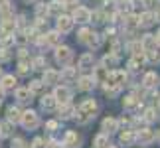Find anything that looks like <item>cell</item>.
<instances>
[{
  "label": "cell",
  "instance_id": "obj_14",
  "mask_svg": "<svg viewBox=\"0 0 160 148\" xmlns=\"http://www.w3.org/2000/svg\"><path fill=\"white\" fill-rule=\"evenodd\" d=\"M95 87V77H81L79 79V89L81 91H91Z\"/></svg>",
  "mask_w": 160,
  "mask_h": 148
},
{
  "label": "cell",
  "instance_id": "obj_29",
  "mask_svg": "<svg viewBox=\"0 0 160 148\" xmlns=\"http://www.w3.org/2000/svg\"><path fill=\"white\" fill-rule=\"evenodd\" d=\"M140 65H142V57H138V55H134V57L128 61V67H131V71H138Z\"/></svg>",
  "mask_w": 160,
  "mask_h": 148
},
{
  "label": "cell",
  "instance_id": "obj_50",
  "mask_svg": "<svg viewBox=\"0 0 160 148\" xmlns=\"http://www.w3.org/2000/svg\"><path fill=\"white\" fill-rule=\"evenodd\" d=\"M2 97H4V89H0V101H2Z\"/></svg>",
  "mask_w": 160,
  "mask_h": 148
},
{
  "label": "cell",
  "instance_id": "obj_31",
  "mask_svg": "<svg viewBox=\"0 0 160 148\" xmlns=\"http://www.w3.org/2000/svg\"><path fill=\"white\" fill-rule=\"evenodd\" d=\"M52 12V14H59L61 10H63V2H59V0H53V2H50V8H48Z\"/></svg>",
  "mask_w": 160,
  "mask_h": 148
},
{
  "label": "cell",
  "instance_id": "obj_27",
  "mask_svg": "<svg viewBox=\"0 0 160 148\" xmlns=\"http://www.w3.org/2000/svg\"><path fill=\"white\" fill-rule=\"evenodd\" d=\"M20 116H22V113L16 107H10L8 109V121L10 122H18V121H20Z\"/></svg>",
  "mask_w": 160,
  "mask_h": 148
},
{
  "label": "cell",
  "instance_id": "obj_4",
  "mask_svg": "<svg viewBox=\"0 0 160 148\" xmlns=\"http://www.w3.org/2000/svg\"><path fill=\"white\" fill-rule=\"evenodd\" d=\"M73 18H69V16H59L58 18V32H63V34H67V32H71V28H73Z\"/></svg>",
  "mask_w": 160,
  "mask_h": 148
},
{
  "label": "cell",
  "instance_id": "obj_36",
  "mask_svg": "<svg viewBox=\"0 0 160 148\" xmlns=\"http://www.w3.org/2000/svg\"><path fill=\"white\" fill-rule=\"evenodd\" d=\"M10 131H12V126H10V121H8V122H2V125H0V134H2V136H8V134H10Z\"/></svg>",
  "mask_w": 160,
  "mask_h": 148
},
{
  "label": "cell",
  "instance_id": "obj_55",
  "mask_svg": "<svg viewBox=\"0 0 160 148\" xmlns=\"http://www.w3.org/2000/svg\"><path fill=\"white\" fill-rule=\"evenodd\" d=\"M0 73H2V67H0Z\"/></svg>",
  "mask_w": 160,
  "mask_h": 148
},
{
  "label": "cell",
  "instance_id": "obj_21",
  "mask_svg": "<svg viewBox=\"0 0 160 148\" xmlns=\"http://www.w3.org/2000/svg\"><path fill=\"white\" fill-rule=\"evenodd\" d=\"M138 24H140V26H144V28L152 26V24H154V14H150V12H144V14L138 18Z\"/></svg>",
  "mask_w": 160,
  "mask_h": 148
},
{
  "label": "cell",
  "instance_id": "obj_49",
  "mask_svg": "<svg viewBox=\"0 0 160 148\" xmlns=\"http://www.w3.org/2000/svg\"><path fill=\"white\" fill-rule=\"evenodd\" d=\"M154 20H156V22H160V10L156 12V16H154Z\"/></svg>",
  "mask_w": 160,
  "mask_h": 148
},
{
  "label": "cell",
  "instance_id": "obj_3",
  "mask_svg": "<svg viewBox=\"0 0 160 148\" xmlns=\"http://www.w3.org/2000/svg\"><path fill=\"white\" fill-rule=\"evenodd\" d=\"M20 121H22V125L26 126L28 131H32V128H36L40 125V119H38V115H36L34 111H26V113H22Z\"/></svg>",
  "mask_w": 160,
  "mask_h": 148
},
{
  "label": "cell",
  "instance_id": "obj_28",
  "mask_svg": "<svg viewBox=\"0 0 160 148\" xmlns=\"http://www.w3.org/2000/svg\"><path fill=\"white\" fill-rule=\"evenodd\" d=\"M91 36H93V32H91L89 28H83L81 32H79V42H81V44H89Z\"/></svg>",
  "mask_w": 160,
  "mask_h": 148
},
{
  "label": "cell",
  "instance_id": "obj_24",
  "mask_svg": "<svg viewBox=\"0 0 160 148\" xmlns=\"http://www.w3.org/2000/svg\"><path fill=\"white\" fill-rule=\"evenodd\" d=\"M42 107H44L46 111H52L55 107V97L53 95H46L44 99H42Z\"/></svg>",
  "mask_w": 160,
  "mask_h": 148
},
{
  "label": "cell",
  "instance_id": "obj_9",
  "mask_svg": "<svg viewBox=\"0 0 160 148\" xmlns=\"http://www.w3.org/2000/svg\"><path fill=\"white\" fill-rule=\"evenodd\" d=\"M156 36H152V34H146L142 42H140V46H142V52H150V49H156Z\"/></svg>",
  "mask_w": 160,
  "mask_h": 148
},
{
  "label": "cell",
  "instance_id": "obj_2",
  "mask_svg": "<svg viewBox=\"0 0 160 148\" xmlns=\"http://www.w3.org/2000/svg\"><path fill=\"white\" fill-rule=\"evenodd\" d=\"M125 79H127V75L122 71H109L105 75V83L111 85V87H122V85H125Z\"/></svg>",
  "mask_w": 160,
  "mask_h": 148
},
{
  "label": "cell",
  "instance_id": "obj_37",
  "mask_svg": "<svg viewBox=\"0 0 160 148\" xmlns=\"http://www.w3.org/2000/svg\"><path fill=\"white\" fill-rule=\"evenodd\" d=\"M32 67H34V69H44V67H46V59L44 57H36Z\"/></svg>",
  "mask_w": 160,
  "mask_h": 148
},
{
  "label": "cell",
  "instance_id": "obj_18",
  "mask_svg": "<svg viewBox=\"0 0 160 148\" xmlns=\"http://www.w3.org/2000/svg\"><path fill=\"white\" fill-rule=\"evenodd\" d=\"M16 99L20 103H28L32 99V91L30 89H16Z\"/></svg>",
  "mask_w": 160,
  "mask_h": 148
},
{
  "label": "cell",
  "instance_id": "obj_30",
  "mask_svg": "<svg viewBox=\"0 0 160 148\" xmlns=\"http://www.w3.org/2000/svg\"><path fill=\"white\" fill-rule=\"evenodd\" d=\"M137 105H138V99L134 97V95L127 97L125 101H122V107H125V109H134V107H137Z\"/></svg>",
  "mask_w": 160,
  "mask_h": 148
},
{
  "label": "cell",
  "instance_id": "obj_25",
  "mask_svg": "<svg viewBox=\"0 0 160 148\" xmlns=\"http://www.w3.org/2000/svg\"><path fill=\"white\" fill-rule=\"evenodd\" d=\"M95 146L97 148H109V136L107 134H97L95 136Z\"/></svg>",
  "mask_w": 160,
  "mask_h": 148
},
{
  "label": "cell",
  "instance_id": "obj_39",
  "mask_svg": "<svg viewBox=\"0 0 160 148\" xmlns=\"http://www.w3.org/2000/svg\"><path fill=\"white\" fill-rule=\"evenodd\" d=\"M12 148H30V146L24 142L22 138H14V140H12Z\"/></svg>",
  "mask_w": 160,
  "mask_h": 148
},
{
  "label": "cell",
  "instance_id": "obj_19",
  "mask_svg": "<svg viewBox=\"0 0 160 148\" xmlns=\"http://www.w3.org/2000/svg\"><path fill=\"white\" fill-rule=\"evenodd\" d=\"M117 63H119V57H117V53H109L103 57V67L105 69H109V67H115Z\"/></svg>",
  "mask_w": 160,
  "mask_h": 148
},
{
  "label": "cell",
  "instance_id": "obj_48",
  "mask_svg": "<svg viewBox=\"0 0 160 148\" xmlns=\"http://www.w3.org/2000/svg\"><path fill=\"white\" fill-rule=\"evenodd\" d=\"M48 146H50V148H61L58 142H55V140H50V142H48Z\"/></svg>",
  "mask_w": 160,
  "mask_h": 148
},
{
  "label": "cell",
  "instance_id": "obj_44",
  "mask_svg": "<svg viewBox=\"0 0 160 148\" xmlns=\"http://www.w3.org/2000/svg\"><path fill=\"white\" fill-rule=\"evenodd\" d=\"M46 126L50 128V131H55V128H58V122H55V121H50V122H48Z\"/></svg>",
  "mask_w": 160,
  "mask_h": 148
},
{
  "label": "cell",
  "instance_id": "obj_11",
  "mask_svg": "<svg viewBox=\"0 0 160 148\" xmlns=\"http://www.w3.org/2000/svg\"><path fill=\"white\" fill-rule=\"evenodd\" d=\"M93 67V55L91 53H83L79 57V69H91Z\"/></svg>",
  "mask_w": 160,
  "mask_h": 148
},
{
  "label": "cell",
  "instance_id": "obj_32",
  "mask_svg": "<svg viewBox=\"0 0 160 148\" xmlns=\"http://www.w3.org/2000/svg\"><path fill=\"white\" fill-rule=\"evenodd\" d=\"M156 119H158L156 111H154V109H146V113H144V121H146V122H154Z\"/></svg>",
  "mask_w": 160,
  "mask_h": 148
},
{
  "label": "cell",
  "instance_id": "obj_1",
  "mask_svg": "<svg viewBox=\"0 0 160 148\" xmlns=\"http://www.w3.org/2000/svg\"><path fill=\"white\" fill-rule=\"evenodd\" d=\"M95 113H97V103L93 99H85V101L79 105V122L89 121L91 116H95Z\"/></svg>",
  "mask_w": 160,
  "mask_h": 148
},
{
  "label": "cell",
  "instance_id": "obj_35",
  "mask_svg": "<svg viewBox=\"0 0 160 148\" xmlns=\"http://www.w3.org/2000/svg\"><path fill=\"white\" fill-rule=\"evenodd\" d=\"M12 38H14V42H16L18 46H24L28 42V36L26 34H16V36H12Z\"/></svg>",
  "mask_w": 160,
  "mask_h": 148
},
{
  "label": "cell",
  "instance_id": "obj_46",
  "mask_svg": "<svg viewBox=\"0 0 160 148\" xmlns=\"http://www.w3.org/2000/svg\"><path fill=\"white\" fill-rule=\"evenodd\" d=\"M119 49H121V44H119V42H113V53H117V52H119Z\"/></svg>",
  "mask_w": 160,
  "mask_h": 148
},
{
  "label": "cell",
  "instance_id": "obj_45",
  "mask_svg": "<svg viewBox=\"0 0 160 148\" xmlns=\"http://www.w3.org/2000/svg\"><path fill=\"white\" fill-rule=\"evenodd\" d=\"M75 4H77V0H63V6H69V8L75 6Z\"/></svg>",
  "mask_w": 160,
  "mask_h": 148
},
{
  "label": "cell",
  "instance_id": "obj_5",
  "mask_svg": "<svg viewBox=\"0 0 160 148\" xmlns=\"http://www.w3.org/2000/svg\"><path fill=\"white\" fill-rule=\"evenodd\" d=\"M73 20H77V22L85 24V22H89V20H91V12L85 8V6H77L75 12H73Z\"/></svg>",
  "mask_w": 160,
  "mask_h": 148
},
{
  "label": "cell",
  "instance_id": "obj_23",
  "mask_svg": "<svg viewBox=\"0 0 160 148\" xmlns=\"http://www.w3.org/2000/svg\"><path fill=\"white\" fill-rule=\"evenodd\" d=\"M137 26H138V16L131 14V16L125 18V28H127V30H134Z\"/></svg>",
  "mask_w": 160,
  "mask_h": 148
},
{
  "label": "cell",
  "instance_id": "obj_34",
  "mask_svg": "<svg viewBox=\"0 0 160 148\" xmlns=\"http://www.w3.org/2000/svg\"><path fill=\"white\" fill-rule=\"evenodd\" d=\"M42 87H44V83H42V81H32L28 89L32 91V93H40V91H42Z\"/></svg>",
  "mask_w": 160,
  "mask_h": 148
},
{
  "label": "cell",
  "instance_id": "obj_42",
  "mask_svg": "<svg viewBox=\"0 0 160 148\" xmlns=\"http://www.w3.org/2000/svg\"><path fill=\"white\" fill-rule=\"evenodd\" d=\"M48 12H50V10H48V6H38V16L42 18V16H48Z\"/></svg>",
  "mask_w": 160,
  "mask_h": 148
},
{
  "label": "cell",
  "instance_id": "obj_38",
  "mask_svg": "<svg viewBox=\"0 0 160 148\" xmlns=\"http://www.w3.org/2000/svg\"><path fill=\"white\" fill-rule=\"evenodd\" d=\"M131 52L134 55H140L142 53V46H140V42H134V44H131Z\"/></svg>",
  "mask_w": 160,
  "mask_h": 148
},
{
  "label": "cell",
  "instance_id": "obj_26",
  "mask_svg": "<svg viewBox=\"0 0 160 148\" xmlns=\"http://www.w3.org/2000/svg\"><path fill=\"white\" fill-rule=\"evenodd\" d=\"M59 38H61L59 32H50V34L46 36V44L48 46H58L59 44Z\"/></svg>",
  "mask_w": 160,
  "mask_h": 148
},
{
  "label": "cell",
  "instance_id": "obj_47",
  "mask_svg": "<svg viewBox=\"0 0 160 148\" xmlns=\"http://www.w3.org/2000/svg\"><path fill=\"white\" fill-rule=\"evenodd\" d=\"M117 122H121V125H131V119H127V116H122L121 121H117Z\"/></svg>",
  "mask_w": 160,
  "mask_h": 148
},
{
  "label": "cell",
  "instance_id": "obj_17",
  "mask_svg": "<svg viewBox=\"0 0 160 148\" xmlns=\"http://www.w3.org/2000/svg\"><path fill=\"white\" fill-rule=\"evenodd\" d=\"M73 113H75V109H73L71 105L61 103V107H59V116H61V119H71Z\"/></svg>",
  "mask_w": 160,
  "mask_h": 148
},
{
  "label": "cell",
  "instance_id": "obj_22",
  "mask_svg": "<svg viewBox=\"0 0 160 148\" xmlns=\"http://www.w3.org/2000/svg\"><path fill=\"white\" fill-rule=\"evenodd\" d=\"M75 77H77V69H75V67H65V69L61 71V79H63V81H73Z\"/></svg>",
  "mask_w": 160,
  "mask_h": 148
},
{
  "label": "cell",
  "instance_id": "obj_40",
  "mask_svg": "<svg viewBox=\"0 0 160 148\" xmlns=\"http://www.w3.org/2000/svg\"><path fill=\"white\" fill-rule=\"evenodd\" d=\"M18 67H20V69H18V71H20V73H22V75H26V73L30 71V65L26 63V61H22V63H20V65H18Z\"/></svg>",
  "mask_w": 160,
  "mask_h": 148
},
{
  "label": "cell",
  "instance_id": "obj_41",
  "mask_svg": "<svg viewBox=\"0 0 160 148\" xmlns=\"http://www.w3.org/2000/svg\"><path fill=\"white\" fill-rule=\"evenodd\" d=\"M34 148H48L46 142H44V138H36L34 140Z\"/></svg>",
  "mask_w": 160,
  "mask_h": 148
},
{
  "label": "cell",
  "instance_id": "obj_20",
  "mask_svg": "<svg viewBox=\"0 0 160 148\" xmlns=\"http://www.w3.org/2000/svg\"><path fill=\"white\" fill-rule=\"evenodd\" d=\"M117 126H119V122H117L115 119H111V116L103 121V131L109 132V134H111V132H115V131H117Z\"/></svg>",
  "mask_w": 160,
  "mask_h": 148
},
{
  "label": "cell",
  "instance_id": "obj_16",
  "mask_svg": "<svg viewBox=\"0 0 160 148\" xmlns=\"http://www.w3.org/2000/svg\"><path fill=\"white\" fill-rule=\"evenodd\" d=\"M134 140H137V132L134 131H125V132H121V142L128 146V144H132Z\"/></svg>",
  "mask_w": 160,
  "mask_h": 148
},
{
  "label": "cell",
  "instance_id": "obj_33",
  "mask_svg": "<svg viewBox=\"0 0 160 148\" xmlns=\"http://www.w3.org/2000/svg\"><path fill=\"white\" fill-rule=\"evenodd\" d=\"M119 91H121V87H111V85H105V95L107 97H117V95H119Z\"/></svg>",
  "mask_w": 160,
  "mask_h": 148
},
{
  "label": "cell",
  "instance_id": "obj_7",
  "mask_svg": "<svg viewBox=\"0 0 160 148\" xmlns=\"http://www.w3.org/2000/svg\"><path fill=\"white\" fill-rule=\"evenodd\" d=\"M53 97H55V101H59V103H69L71 91L67 89V87H58V89L53 91Z\"/></svg>",
  "mask_w": 160,
  "mask_h": 148
},
{
  "label": "cell",
  "instance_id": "obj_54",
  "mask_svg": "<svg viewBox=\"0 0 160 148\" xmlns=\"http://www.w3.org/2000/svg\"><path fill=\"white\" fill-rule=\"evenodd\" d=\"M26 2H34V0H26Z\"/></svg>",
  "mask_w": 160,
  "mask_h": 148
},
{
  "label": "cell",
  "instance_id": "obj_53",
  "mask_svg": "<svg viewBox=\"0 0 160 148\" xmlns=\"http://www.w3.org/2000/svg\"><path fill=\"white\" fill-rule=\"evenodd\" d=\"M156 138H158V140H160V131H158V134H156Z\"/></svg>",
  "mask_w": 160,
  "mask_h": 148
},
{
  "label": "cell",
  "instance_id": "obj_52",
  "mask_svg": "<svg viewBox=\"0 0 160 148\" xmlns=\"http://www.w3.org/2000/svg\"><path fill=\"white\" fill-rule=\"evenodd\" d=\"M6 2H8V0H0V6H2V4H6Z\"/></svg>",
  "mask_w": 160,
  "mask_h": 148
},
{
  "label": "cell",
  "instance_id": "obj_6",
  "mask_svg": "<svg viewBox=\"0 0 160 148\" xmlns=\"http://www.w3.org/2000/svg\"><path fill=\"white\" fill-rule=\"evenodd\" d=\"M55 59H58V63H67V61L71 59V49L65 47V46L58 47L55 49Z\"/></svg>",
  "mask_w": 160,
  "mask_h": 148
},
{
  "label": "cell",
  "instance_id": "obj_43",
  "mask_svg": "<svg viewBox=\"0 0 160 148\" xmlns=\"http://www.w3.org/2000/svg\"><path fill=\"white\" fill-rule=\"evenodd\" d=\"M0 59H10L8 49H0Z\"/></svg>",
  "mask_w": 160,
  "mask_h": 148
},
{
  "label": "cell",
  "instance_id": "obj_15",
  "mask_svg": "<svg viewBox=\"0 0 160 148\" xmlns=\"http://www.w3.org/2000/svg\"><path fill=\"white\" fill-rule=\"evenodd\" d=\"M58 79H59V73L58 71H53V69H46L44 71V83L46 85H53Z\"/></svg>",
  "mask_w": 160,
  "mask_h": 148
},
{
  "label": "cell",
  "instance_id": "obj_51",
  "mask_svg": "<svg viewBox=\"0 0 160 148\" xmlns=\"http://www.w3.org/2000/svg\"><path fill=\"white\" fill-rule=\"evenodd\" d=\"M156 42H158V44H160V32H158V36H156Z\"/></svg>",
  "mask_w": 160,
  "mask_h": 148
},
{
  "label": "cell",
  "instance_id": "obj_10",
  "mask_svg": "<svg viewBox=\"0 0 160 148\" xmlns=\"http://www.w3.org/2000/svg\"><path fill=\"white\" fill-rule=\"evenodd\" d=\"M137 138L142 144H148V142H152V140L156 138V134H154V131H150V128H142V131L137 134Z\"/></svg>",
  "mask_w": 160,
  "mask_h": 148
},
{
  "label": "cell",
  "instance_id": "obj_12",
  "mask_svg": "<svg viewBox=\"0 0 160 148\" xmlns=\"http://www.w3.org/2000/svg\"><path fill=\"white\" fill-rule=\"evenodd\" d=\"M0 87H2L4 91H12L16 87V77L14 75H4L2 77V83H0Z\"/></svg>",
  "mask_w": 160,
  "mask_h": 148
},
{
  "label": "cell",
  "instance_id": "obj_8",
  "mask_svg": "<svg viewBox=\"0 0 160 148\" xmlns=\"http://www.w3.org/2000/svg\"><path fill=\"white\" fill-rule=\"evenodd\" d=\"M63 146H65V148H79V136H77V132L67 131V132H65Z\"/></svg>",
  "mask_w": 160,
  "mask_h": 148
},
{
  "label": "cell",
  "instance_id": "obj_13",
  "mask_svg": "<svg viewBox=\"0 0 160 148\" xmlns=\"http://www.w3.org/2000/svg\"><path fill=\"white\" fill-rule=\"evenodd\" d=\"M156 81H158V75L150 71V73H146V75H144V79H142V85H144L146 89H152V87H156Z\"/></svg>",
  "mask_w": 160,
  "mask_h": 148
}]
</instances>
